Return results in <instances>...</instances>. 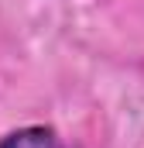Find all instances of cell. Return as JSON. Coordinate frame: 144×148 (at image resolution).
<instances>
[{
	"label": "cell",
	"instance_id": "obj_1",
	"mask_svg": "<svg viewBox=\"0 0 144 148\" xmlns=\"http://www.w3.org/2000/svg\"><path fill=\"white\" fill-rule=\"evenodd\" d=\"M0 148H58L55 145V131L52 127H21L14 134H7Z\"/></svg>",
	"mask_w": 144,
	"mask_h": 148
}]
</instances>
